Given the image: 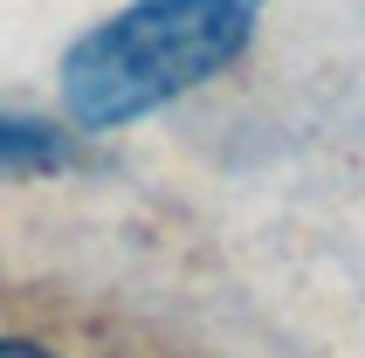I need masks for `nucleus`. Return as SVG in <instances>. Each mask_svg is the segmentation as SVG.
Returning <instances> with one entry per match:
<instances>
[{
  "mask_svg": "<svg viewBox=\"0 0 365 358\" xmlns=\"http://www.w3.org/2000/svg\"><path fill=\"white\" fill-rule=\"evenodd\" d=\"M262 0H131L124 14L97 21L62 56V103L90 131L186 97L193 83L221 76L248 48Z\"/></svg>",
  "mask_w": 365,
  "mask_h": 358,
  "instance_id": "nucleus-1",
  "label": "nucleus"
},
{
  "mask_svg": "<svg viewBox=\"0 0 365 358\" xmlns=\"http://www.w3.org/2000/svg\"><path fill=\"white\" fill-rule=\"evenodd\" d=\"M0 165H69V138L48 124L0 118Z\"/></svg>",
  "mask_w": 365,
  "mask_h": 358,
  "instance_id": "nucleus-2",
  "label": "nucleus"
},
{
  "mask_svg": "<svg viewBox=\"0 0 365 358\" xmlns=\"http://www.w3.org/2000/svg\"><path fill=\"white\" fill-rule=\"evenodd\" d=\"M0 358H56V352L35 344V338H0Z\"/></svg>",
  "mask_w": 365,
  "mask_h": 358,
  "instance_id": "nucleus-3",
  "label": "nucleus"
}]
</instances>
